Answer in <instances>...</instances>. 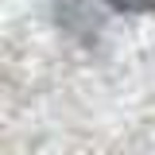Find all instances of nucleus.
<instances>
[{"mask_svg": "<svg viewBox=\"0 0 155 155\" xmlns=\"http://www.w3.org/2000/svg\"><path fill=\"white\" fill-rule=\"evenodd\" d=\"M116 12H151L155 0H109Z\"/></svg>", "mask_w": 155, "mask_h": 155, "instance_id": "1", "label": "nucleus"}]
</instances>
